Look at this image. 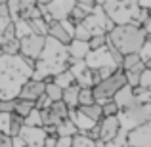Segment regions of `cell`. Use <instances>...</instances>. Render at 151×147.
Wrapping results in <instances>:
<instances>
[{
    "label": "cell",
    "mask_w": 151,
    "mask_h": 147,
    "mask_svg": "<svg viewBox=\"0 0 151 147\" xmlns=\"http://www.w3.org/2000/svg\"><path fill=\"white\" fill-rule=\"evenodd\" d=\"M44 147H58V136H48Z\"/></svg>",
    "instance_id": "obj_42"
},
{
    "label": "cell",
    "mask_w": 151,
    "mask_h": 147,
    "mask_svg": "<svg viewBox=\"0 0 151 147\" xmlns=\"http://www.w3.org/2000/svg\"><path fill=\"white\" fill-rule=\"evenodd\" d=\"M69 111L71 109L63 101H58V103H52V105H50V113L54 115V118H58L59 122H63V120L69 118Z\"/></svg>",
    "instance_id": "obj_24"
},
{
    "label": "cell",
    "mask_w": 151,
    "mask_h": 147,
    "mask_svg": "<svg viewBox=\"0 0 151 147\" xmlns=\"http://www.w3.org/2000/svg\"><path fill=\"white\" fill-rule=\"evenodd\" d=\"M52 82H54V84H58L59 88H63V90H67V88H71V86L77 84V82H75V77H73V73H71V71H63V73L55 75V77L52 78Z\"/></svg>",
    "instance_id": "obj_22"
},
{
    "label": "cell",
    "mask_w": 151,
    "mask_h": 147,
    "mask_svg": "<svg viewBox=\"0 0 151 147\" xmlns=\"http://www.w3.org/2000/svg\"><path fill=\"white\" fill-rule=\"evenodd\" d=\"M10 19H6V17H2V15H0V37H2V33H4V31H6V27L8 25H10Z\"/></svg>",
    "instance_id": "obj_43"
},
{
    "label": "cell",
    "mask_w": 151,
    "mask_h": 147,
    "mask_svg": "<svg viewBox=\"0 0 151 147\" xmlns=\"http://www.w3.org/2000/svg\"><path fill=\"white\" fill-rule=\"evenodd\" d=\"M77 134H81V132L77 130V126H75L69 118H67V120H63L61 124L55 128V136H58V138H75Z\"/></svg>",
    "instance_id": "obj_21"
},
{
    "label": "cell",
    "mask_w": 151,
    "mask_h": 147,
    "mask_svg": "<svg viewBox=\"0 0 151 147\" xmlns=\"http://www.w3.org/2000/svg\"><path fill=\"white\" fill-rule=\"evenodd\" d=\"M134 105L130 109L119 113V120H121V128L130 132V130L144 126L151 122V92L144 88H134Z\"/></svg>",
    "instance_id": "obj_5"
},
{
    "label": "cell",
    "mask_w": 151,
    "mask_h": 147,
    "mask_svg": "<svg viewBox=\"0 0 151 147\" xmlns=\"http://www.w3.org/2000/svg\"><path fill=\"white\" fill-rule=\"evenodd\" d=\"M14 27H15V38H17V40H23V38H27V37L33 34V29H31L29 21H25V19L15 21Z\"/></svg>",
    "instance_id": "obj_25"
},
{
    "label": "cell",
    "mask_w": 151,
    "mask_h": 147,
    "mask_svg": "<svg viewBox=\"0 0 151 147\" xmlns=\"http://www.w3.org/2000/svg\"><path fill=\"white\" fill-rule=\"evenodd\" d=\"M27 147H44L46 140H48V134L44 128H31V126H23L21 134H19Z\"/></svg>",
    "instance_id": "obj_12"
},
{
    "label": "cell",
    "mask_w": 151,
    "mask_h": 147,
    "mask_svg": "<svg viewBox=\"0 0 151 147\" xmlns=\"http://www.w3.org/2000/svg\"><path fill=\"white\" fill-rule=\"evenodd\" d=\"M94 103H96L94 90L92 88H81V94H78V107H82V105H94Z\"/></svg>",
    "instance_id": "obj_30"
},
{
    "label": "cell",
    "mask_w": 151,
    "mask_h": 147,
    "mask_svg": "<svg viewBox=\"0 0 151 147\" xmlns=\"http://www.w3.org/2000/svg\"><path fill=\"white\" fill-rule=\"evenodd\" d=\"M23 126H25V120H23L21 117H17V115H12V122H10V134L8 136L10 138H17L19 134H21V130H23Z\"/></svg>",
    "instance_id": "obj_29"
},
{
    "label": "cell",
    "mask_w": 151,
    "mask_h": 147,
    "mask_svg": "<svg viewBox=\"0 0 151 147\" xmlns=\"http://www.w3.org/2000/svg\"><path fill=\"white\" fill-rule=\"evenodd\" d=\"M35 67L37 61L25 59L21 55L0 57V99H17L23 84L33 78Z\"/></svg>",
    "instance_id": "obj_1"
},
{
    "label": "cell",
    "mask_w": 151,
    "mask_h": 147,
    "mask_svg": "<svg viewBox=\"0 0 151 147\" xmlns=\"http://www.w3.org/2000/svg\"><path fill=\"white\" fill-rule=\"evenodd\" d=\"M78 94H81V86H77V84L63 90V103L69 109H78Z\"/></svg>",
    "instance_id": "obj_19"
},
{
    "label": "cell",
    "mask_w": 151,
    "mask_h": 147,
    "mask_svg": "<svg viewBox=\"0 0 151 147\" xmlns=\"http://www.w3.org/2000/svg\"><path fill=\"white\" fill-rule=\"evenodd\" d=\"M69 67H71V57H69L67 46L46 37L44 52H42L40 59L37 61V67L33 71V80L46 82L50 78H54L55 75L63 73V71H69Z\"/></svg>",
    "instance_id": "obj_2"
},
{
    "label": "cell",
    "mask_w": 151,
    "mask_h": 147,
    "mask_svg": "<svg viewBox=\"0 0 151 147\" xmlns=\"http://www.w3.org/2000/svg\"><path fill=\"white\" fill-rule=\"evenodd\" d=\"M142 63V57H140V54H130V55H124V63H122V71H130V69H134L136 65H140Z\"/></svg>",
    "instance_id": "obj_33"
},
{
    "label": "cell",
    "mask_w": 151,
    "mask_h": 147,
    "mask_svg": "<svg viewBox=\"0 0 151 147\" xmlns=\"http://www.w3.org/2000/svg\"><path fill=\"white\" fill-rule=\"evenodd\" d=\"M35 109H37V107H35V103H33V101H23V99H17V107H15V115H17V117H21L23 120H25V118L29 117V115L33 113Z\"/></svg>",
    "instance_id": "obj_26"
},
{
    "label": "cell",
    "mask_w": 151,
    "mask_h": 147,
    "mask_svg": "<svg viewBox=\"0 0 151 147\" xmlns=\"http://www.w3.org/2000/svg\"><path fill=\"white\" fill-rule=\"evenodd\" d=\"M46 92V82H38V80H27L25 84H23V88L19 90V96L17 99H23V101H33L37 103L38 99L44 96Z\"/></svg>",
    "instance_id": "obj_10"
},
{
    "label": "cell",
    "mask_w": 151,
    "mask_h": 147,
    "mask_svg": "<svg viewBox=\"0 0 151 147\" xmlns=\"http://www.w3.org/2000/svg\"><path fill=\"white\" fill-rule=\"evenodd\" d=\"M4 54L12 55V57L19 55V40H17V38L12 40V42H4Z\"/></svg>",
    "instance_id": "obj_35"
},
{
    "label": "cell",
    "mask_w": 151,
    "mask_h": 147,
    "mask_svg": "<svg viewBox=\"0 0 151 147\" xmlns=\"http://www.w3.org/2000/svg\"><path fill=\"white\" fill-rule=\"evenodd\" d=\"M101 109H103V117H119V107L115 105L113 99L107 101V103H103Z\"/></svg>",
    "instance_id": "obj_36"
},
{
    "label": "cell",
    "mask_w": 151,
    "mask_h": 147,
    "mask_svg": "<svg viewBox=\"0 0 151 147\" xmlns=\"http://www.w3.org/2000/svg\"><path fill=\"white\" fill-rule=\"evenodd\" d=\"M48 37L54 38V40L61 42L63 46H69L71 42H73V37H71L69 33H67V29L63 27L61 21H52L48 25Z\"/></svg>",
    "instance_id": "obj_16"
},
{
    "label": "cell",
    "mask_w": 151,
    "mask_h": 147,
    "mask_svg": "<svg viewBox=\"0 0 151 147\" xmlns=\"http://www.w3.org/2000/svg\"><path fill=\"white\" fill-rule=\"evenodd\" d=\"M38 17H42L38 2H35V0H21V17L19 19L33 21V19H38Z\"/></svg>",
    "instance_id": "obj_18"
},
{
    "label": "cell",
    "mask_w": 151,
    "mask_h": 147,
    "mask_svg": "<svg viewBox=\"0 0 151 147\" xmlns=\"http://www.w3.org/2000/svg\"><path fill=\"white\" fill-rule=\"evenodd\" d=\"M67 50H69V57L71 59H77V61H84V59L88 57V54L92 52L88 42L77 40V38H73V42L67 46Z\"/></svg>",
    "instance_id": "obj_17"
},
{
    "label": "cell",
    "mask_w": 151,
    "mask_h": 147,
    "mask_svg": "<svg viewBox=\"0 0 151 147\" xmlns=\"http://www.w3.org/2000/svg\"><path fill=\"white\" fill-rule=\"evenodd\" d=\"M0 147H14V138L8 134H0Z\"/></svg>",
    "instance_id": "obj_41"
},
{
    "label": "cell",
    "mask_w": 151,
    "mask_h": 147,
    "mask_svg": "<svg viewBox=\"0 0 151 147\" xmlns=\"http://www.w3.org/2000/svg\"><path fill=\"white\" fill-rule=\"evenodd\" d=\"M128 145L130 147H151V122L130 130Z\"/></svg>",
    "instance_id": "obj_13"
},
{
    "label": "cell",
    "mask_w": 151,
    "mask_h": 147,
    "mask_svg": "<svg viewBox=\"0 0 151 147\" xmlns=\"http://www.w3.org/2000/svg\"><path fill=\"white\" fill-rule=\"evenodd\" d=\"M140 88L151 92V71L149 69H145L144 73H142V77H140Z\"/></svg>",
    "instance_id": "obj_38"
},
{
    "label": "cell",
    "mask_w": 151,
    "mask_h": 147,
    "mask_svg": "<svg viewBox=\"0 0 151 147\" xmlns=\"http://www.w3.org/2000/svg\"><path fill=\"white\" fill-rule=\"evenodd\" d=\"M46 37H38V34H31V37L19 40V55L31 61H38L44 52Z\"/></svg>",
    "instance_id": "obj_8"
},
{
    "label": "cell",
    "mask_w": 151,
    "mask_h": 147,
    "mask_svg": "<svg viewBox=\"0 0 151 147\" xmlns=\"http://www.w3.org/2000/svg\"><path fill=\"white\" fill-rule=\"evenodd\" d=\"M144 31L147 33V37H151V15L147 17V21L144 23Z\"/></svg>",
    "instance_id": "obj_44"
},
{
    "label": "cell",
    "mask_w": 151,
    "mask_h": 147,
    "mask_svg": "<svg viewBox=\"0 0 151 147\" xmlns=\"http://www.w3.org/2000/svg\"><path fill=\"white\" fill-rule=\"evenodd\" d=\"M31 29H33V34H38V37H48V23L44 21V17H38L29 21Z\"/></svg>",
    "instance_id": "obj_27"
},
{
    "label": "cell",
    "mask_w": 151,
    "mask_h": 147,
    "mask_svg": "<svg viewBox=\"0 0 151 147\" xmlns=\"http://www.w3.org/2000/svg\"><path fill=\"white\" fill-rule=\"evenodd\" d=\"M134 99H136V96H134V88L126 84L124 88H121L117 94H115L113 101H115V105L119 107V113H122V111L130 109V107L134 105Z\"/></svg>",
    "instance_id": "obj_14"
},
{
    "label": "cell",
    "mask_w": 151,
    "mask_h": 147,
    "mask_svg": "<svg viewBox=\"0 0 151 147\" xmlns=\"http://www.w3.org/2000/svg\"><path fill=\"white\" fill-rule=\"evenodd\" d=\"M101 8L105 11V15L113 21L115 27L119 25L144 27V23L151 15V11L140 8L138 2H113V0H109V2H103Z\"/></svg>",
    "instance_id": "obj_4"
},
{
    "label": "cell",
    "mask_w": 151,
    "mask_h": 147,
    "mask_svg": "<svg viewBox=\"0 0 151 147\" xmlns=\"http://www.w3.org/2000/svg\"><path fill=\"white\" fill-rule=\"evenodd\" d=\"M10 122H12V115L0 113V134H10Z\"/></svg>",
    "instance_id": "obj_37"
},
{
    "label": "cell",
    "mask_w": 151,
    "mask_h": 147,
    "mask_svg": "<svg viewBox=\"0 0 151 147\" xmlns=\"http://www.w3.org/2000/svg\"><path fill=\"white\" fill-rule=\"evenodd\" d=\"M78 111H81L82 115H86V117H88L90 120H94V122H100L103 118V109H101L100 103H94V105H82V107H78Z\"/></svg>",
    "instance_id": "obj_20"
},
{
    "label": "cell",
    "mask_w": 151,
    "mask_h": 147,
    "mask_svg": "<svg viewBox=\"0 0 151 147\" xmlns=\"http://www.w3.org/2000/svg\"><path fill=\"white\" fill-rule=\"evenodd\" d=\"M121 120H119V117H103L100 120V140L105 141V143H109V141H113L115 138L119 136V132H121Z\"/></svg>",
    "instance_id": "obj_11"
},
{
    "label": "cell",
    "mask_w": 151,
    "mask_h": 147,
    "mask_svg": "<svg viewBox=\"0 0 151 147\" xmlns=\"http://www.w3.org/2000/svg\"><path fill=\"white\" fill-rule=\"evenodd\" d=\"M88 44H90V50H100L103 46H107V37H94Z\"/></svg>",
    "instance_id": "obj_39"
},
{
    "label": "cell",
    "mask_w": 151,
    "mask_h": 147,
    "mask_svg": "<svg viewBox=\"0 0 151 147\" xmlns=\"http://www.w3.org/2000/svg\"><path fill=\"white\" fill-rule=\"evenodd\" d=\"M84 27L90 31V34H92V38H94V37H107V34L113 31L115 25H113V21L105 15L101 4H98V8L86 17Z\"/></svg>",
    "instance_id": "obj_7"
},
{
    "label": "cell",
    "mask_w": 151,
    "mask_h": 147,
    "mask_svg": "<svg viewBox=\"0 0 151 147\" xmlns=\"http://www.w3.org/2000/svg\"><path fill=\"white\" fill-rule=\"evenodd\" d=\"M126 84H128V82H126V73L122 69H119L113 77L101 80L98 86L92 88L94 90V98H96V103L103 105V103L111 101V99L115 98V94H117L121 88H124Z\"/></svg>",
    "instance_id": "obj_6"
},
{
    "label": "cell",
    "mask_w": 151,
    "mask_h": 147,
    "mask_svg": "<svg viewBox=\"0 0 151 147\" xmlns=\"http://www.w3.org/2000/svg\"><path fill=\"white\" fill-rule=\"evenodd\" d=\"M0 46H4V38L2 37H0Z\"/></svg>",
    "instance_id": "obj_45"
},
{
    "label": "cell",
    "mask_w": 151,
    "mask_h": 147,
    "mask_svg": "<svg viewBox=\"0 0 151 147\" xmlns=\"http://www.w3.org/2000/svg\"><path fill=\"white\" fill-rule=\"evenodd\" d=\"M8 4V15H10V21L15 23L19 21V17H21V0H10Z\"/></svg>",
    "instance_id": "obj_28"
},
{
    "label": "cell",
    "mask_w": 151,
    "mask_h": 147,
    "mask_svg": "<svg viewBox=\"0 0 151 147\" xmlns=\"http://www.w3.org/2000/svg\"><path fill=\"white\" fill-rule=\"evenodd\" d=\"M25 126H31V128H44V124H42V117H40V111L35 109L33 113L25 118Z\"/></svg>",
    "instance_id": "obj_31"
},
{
    "label": "cell",
    "mask_w": 151,
    "mask_h": 147,
    "mask_svg": "<svg viewBox=\"0 0 151 147\" xmlns=\"http://www.w3.org/2000/svg\"><path fill=\"white\" fill-rule=\"evenodd\" d=\"M46 96H48V99L52 103H58V101H63V88H59L58 84H54L52 82V78L50 80H46Z\"/></svg>",
    "instance_id": "obj_23"
},
{
    "label": "cell",
    "mask_w": 151,
    "mask_h": 147,
    "mask_svg": "<svg viewBox=\"0 0 151 147\" xmlns=\"http://www.w3.org/2000/svg\"><path fill=\"white\" fill-rule=\"evenodd\" d=\"M147 38L149 37L144 31V27H136V25L113 27V31L107 34V42L111 46H115L122 55L140 54L144 44L147 42Z\"/></svg>",
    "instance_id": "obj_3"
},
{
    "label": "cell",
    "mask_w": 151,
    "mask_h": 147,
    "mask_svg": "<svg viewBox=\"0 0 151 147\" xmlns=\"http://www.w3.org/2000/svg\"><path fill=\"white\" fill-rule=\"evenodd\" d=\"M17 107V99H0V113L14 115Z\"/></svg>",
    "instance_id": "obj_34"
},
{
    "label": "cell",
    "mask_w": 151,
    "mask_h": 147,
    "mask_svg": "<svg viewBox=\"0 0 151 147\" xmlns=\"http://www.w3.org/2000/svg\"><path fill=\"white\" fill-rule=\"evenodd\" d=\"M73 147H96V141L86 134H77L73 138Z\"/></svg>",
    "instance_id": "obj_32"
},
{
    "label": "cell",
    "mask_w": 151,
    "mask_h": 147,
    "mask_svg": "<svg viewBox=\"0 0 151 147\" xmlns=\"http://www.w3.org/2000/svg\"><path fill=\"white\" fill-rule=\"evenodd\" d=\"M69 120L73 122L75 126H77V130H78L81 134H88L90 130H92L94 126L98 124V122L90 120L86 115H82L78 109H71V111H69Z\"/></svg>",
    "instance_id": "obj_15"
},
{
    "label": "cell",
    "mask_w": 151,
    "mask_h": 147,
    "mask_svg": "<svg viewBox=\"0 0 151 147\" xmlns=\"http://www.w3.org/2000/svg\"><path fill=\"white\" fill-rule=\"evenodd\" d=\"M2 38H4V42L15 40V27H14V23H10V25L6 27V31L2 33Z\"/></svg>",
    "instance_id": "obj_40"
},
{
    "label": "cell",
    "mask_w": 151,
    "mask_h": 147,
    "mask_svg": "<svg viewBox=\"0 0 151 147\" xmlns=\"http://www.w3.org/2000/svg\"><path fill=\"white\" fill-rule=\"evenodd\" d=\"M84 63H86V67H88L90 71H100V69H103V67L115 65L113 57H111V52H109L107 46H103V48H100V50H92L88 54V57L84 59Z\"/></svg>",
    "instance_id": "obj_9"
}]
</instances>
